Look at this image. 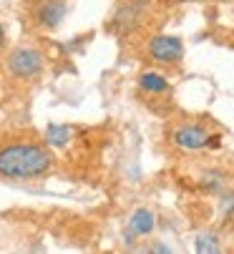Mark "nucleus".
Masks as SVG:
<instances>
[{"instance_id": "obj_9", "label": "nucleus", "mask_w": 234, "mask_h": 254, "mask_svg": "<svg viewBox=\"0 0 234 254\" xmlns=\"http://www.w3.org/2000/svg\"><path fill=\"white\" fill-rule=\"evenodd\" d=\"M194 252L197 254H224V247L214 232H199L194 237Z\"/></svg>"}, {"instance_id": "obj_11", "label": "nucleus", "mask_w": 234, "mask_h": 254, "mask_svg": "<svg viewBox=\"0 0 234 254\" xmlns=\"http://www.w3.org/2000/svg\"><path fill=\"white\" fill-rule=\"evenodd\" d=\"M202 187L207 189V191H214V194H219V191H224V174H219V171H209V174H204V179H202Z\"/></svg>"}, {"instance_id": "obj_14", "label": "nucleus", "mask_w": 234, "mask_h": 254, "mask_svg": "<svg viewBox=\"0 0 234 254\" xmlns=\"http://www.w3.org/2000/svg\"><path fill=\"white\" fill-rule=\"evenodd\" d=\"M219 146H222V136H219V133H209L207 149H219Z\"/></svg>"}, {"instance_id": "obj_16", "label": "nucleus", "mask_w": 234, "mask_h": 254, "mask_svg": "<svg viewBox=\"0 0 234 254\" xmlns=\"http://www.w3.org/2000/svg\"><path fill=\"white\" fill-rule=\"evenodd\" d=\"M179 3H186V0H179Z\"/></svg>"}, {"instance_id": "obj_12", "label": "nucleus", "mask_w": 234, "mask_h": 254, "mask_svg": "<svg viewBox=\"0 0 234 254\" xmlns=\"http://www.w3.org/2000/svg\"><path fill=\"white\" fill-rule=\"evenodd\" d=\"M232 211H234V194H224V199H222V214L229 216Z\"/></svg>"}, {"instance_id": "obj_4", "label": "nucleus", "mask_w": 234, "mask_h": 254, "mask_svg": "<svg viewBox=\"0 0 234 254\" xmlns=\"http://www.w3.org/2000/svg\"><path fill=\"white\" fill-rule=\"evenodd\" d=\"M146 53L154 63H159V65H179L181 58H184V43H181V38H176V35L159 33L149 41Z\"/></svg>"}, {"instance_id": "obj_2", "label": "nucleus", "mask_w": 234, "mask_h": 254, "mask_svg": "<svg viewBox=\"0 0 234 254\" xmlns=\"http://www.w3.org/2000/svg\"><path fill=\"white\" fill-rule=\"evenodd\" d=\"M5 65H8V73L13 78H20V81H33L43 73L46 68V58L38 48H28V46H20V48H13L5 58Z\"/></svg>"}, {"instance_id": "obj_7", "label": "nucleus", "mask_w": 234, "mask_h": 254, "mask_svg": "<svg viewBox=\"0 0 234 254\" xmlns=\"http://www.w3.org/2000/svg\"><path fill=\"white\" fill-rule=\"evenodd\" d=\"M156 227V216L151 209L146 206H139L131 216H129V224H126V239H141V237H149Z\"/></svg>"}, {"instance_id": "obj_5", "label": "nucleus", "mask_w": 234, "mask_h": 254, "mask_svg": "<svg viewBox=\"0 0 234 254\" xmlns=\"http://www.w3.org/2000/svg\"><path fill=\"white\" fill-rule=\"evenodd\" d=\"M171 141H174V146H179L184 151H202V149H207L209 131L199 124H181L179 128H174Z\"/></svg>"}, {"instance_id": "obj_10", "label": "nucleus", "mask_w": 234, "mask_h": 254, "mask_svg": "<svg viewBox=\"0 0 234 254\" xmlns=\"http://www.w3.org/2000/svg\"><path fill=\"white\" fill-rule=\"evenodd\" d=\"M46 141L51 143V146L63 149V146H68V141H71V128L68 126H48Z\"/></svg>"}, {"instance_id": "obj_6", "label": "nucleus", "mask_w": 234, "mask_h": 254, "mask_svg": "<svg viewBox=\"0 0 234 254\" xmlns=\"http://www.w3.org/2000/svg\"><path fill=\"white\" fill-rule=\"evenodd\" d=\"M68 15V0H38L35 23L43 30H56Z\"/></svg>"}, {"instance_id": "obj_8", "label": "nucleus", "mask_w": 234, "mask_h": 254, "mask_svg": "<svg viewBox=\"0 0 234 254\" xmlns=\"http://www.w3.org/2000/svg\"><path fill=\"white\" fill-rule=\"evenodd\" d=\"M139 88L144 93H151V96H161V93H169V78L159 70H144L139 76Z\"/></svg>"}, {"instance_id": "obj_13", "label": "nucleus", "mask_w": 234, "mask_h": 254, "mask_svg": "<svg viewBox=\"0 0 234 254\" xmlns=\"http://www.w3.org/2000/svg\"><path fill=\"white\" fill-rule=\"evenodd\" d=\"M149 254H171V249L166 244H161V242H156V244H151Z\"/></svg>"}, {"instance_id": "obj_3", "label": "nucleus", "mask_w": 234, "mask_h": 254, "mask_svg": "<svg viewBox=\"0 0 234 254\" xmlns=\"http://www.w3.org/2000/svg\"><path fill=\"white\" fill-rule=\"evenodd\" d=\"M149 13V0H124L111 18V30L119 35L134 33Z\"/></svg>"}, {"instance_id": "obj_1", "label": "nucleus", "mask_w": 234, "mask_h": 254, "mask_svg": "<svg viewBox=\"0 0 234 254\" xmlns=\"http://www.w3.org/2000/svg\"><path fill=\"white\" fill-rule=\"evenodd\" d=\"M51 166L53 154L41 143H8L0 149V176L5 179H35Z\"/></svg>"}, {"instance_id": "obj_15", "label": "nucleus", "mask_w": 234, "mask_h": 254, "mask_svg": "<svg viewBox=\"0 0 234 254\" xmlns=\"http://www.w3.org/2000/svg\"><path fill=\"white\" fill-rule=\"evenodd\" d=\"M5 46V30H3V25H0V48Z\"/></svg>"}]
</instances>
